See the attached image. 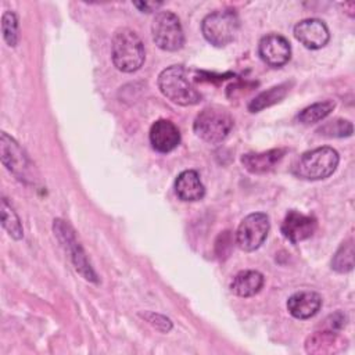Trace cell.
Returning a JSON list of instances; mask_svg holds the SVG:
<instances>
[{
    "instance_id": "1",
    "label": "cell",
    "mask_w": 355,
    "mask_h": 355,
    "mask_svg": "<svg viewBox=\"0 0 355 355\" xmlns=\"http://www.w3.org/2000/svg\"><path fill=\"white\" fill-rule=\"evenodd\" d=\"M157 83L161 93L175 104L194 105L202 98L193 85V78L183 65H171L161 71Z\"/></svg>"
},
{
    "instance_id": "2",
    "label": "cell",
    "mask_w": 355,
    "mask_h": 355,
    "mask_svg": "<svg viewBox=\"0 0 355 355\" xmlns=\"http://www.w3.org/2000/svg\"><path fill=\"white\" fill-rule=\"evenodd\" d=\"M111 58L116 69L122 72L137 71L146 58V50L137 33L129 28L118 29L111 42Z\"/></svg>"
},
{
    "instance_id": "3",
    "label": "cell",
    "mask_w": 355,
    "mask_h": 355,
    "mask_svg": "<svg viewBox=\"0 0 355 355\" xmlns=\"http://www.w3.org/2000/svg\"><path fill=\"white\" fill-rule=\"evenodd\" d=\"M340 162V155L333 147H318L304 153L294 164L295 176L305 180H322L333 175Z\"/></svg>"
},
{
    "instance_id": "4",
    "label": "cell",
    "mask_w": 355,
    "mask_h": 355,
    "mask_svg": "<svg viewBox=\"0 0 355 355\" xmlns=\"http://www.w3.org/2000/svg\"><path fill=\"white\" fill-rule=\"evenodd\" d=\"M233 128L230 112L220 105H209L198 112L194 119L193 130L204 141L218 144L223 141Z\"/></svg>"
},
{
    "instance_id": "5",
    "label": "cell",
    "mask_w": 355,
    "mask_h": 355,
    "mask_svg": "<svg viewBox=\"0 0 355 355\" xmlns=\"http://www.w3.org/2000/svg\"><path fill=\"white\" fill-rule=\"evenodd\" d=\"M240 19L234 10L223 8L208 14L201 24V32L208 43L225 47L232 43L239 32Z\"/></svg>"
},
{
    "instance_id": "6",
    "label": "cell",
    "mask_w": 355,
    "mask_h": 355,
    "mask_svg": "<svg viewBox=\"0 0 355 355\" xmlns=\"http://www.w3.org/2000/svg\"><path fill=\"white\" fill-rule=\"evenodd\" d=\"M53 230L54 234L57 236L58 241L64 245V248L68 251L69 258L76 269V272H79V275L92 283H98L97 275L94 272V269L92 268L86 252L83 251L80 243L76 240L75 232L71 227V225L62 219H54L53 223Z\"/></svg>"
},
{
    "instance_id": "7",
    "label": "cell",
    "mask_w": 355,
    "mask_h": 355,
    "mask_svg": "<svg viewBox=\"0 0 355 355\" xmlns=\"http://www.w3.org/2000/svg\"><path fill=\"white\" fill-rule=\"evenodd\" d=\"M154 43L165 51H178L184 44V33L179 18L171 11H159L151 24Z\"/></svg>"
},
{
    "instance_id": "8",
    "label": "cell",
    "mask_w": 355,
    "mask_h": 355,
    "mask_svg": "<svg viewBox=\"0 0 355 355\" xmlns=\"http://www.w3.org/2000/svg\"><path fill=\"white\" fill-rule=\"evenodd\" d=\"M269 229V216L263 212H252L240 222L236 230V243L243 251H255L266 240Z\"/></svg>"
},
{
    "instance_id": "9",
    "label": "cell",
    "mask_w": 355,
    "mask_h": 355,
    "mask_svg": "<svg viewBox=\"0 0 355 355\" xmlns=\"http://www.w3.org/2000/svg\"><path fill=\"white\" fill-rule=\"evenodd\" d=\"M0 150L3 165L19 180H26L31 173V162L21 146L6 132L0 135Z\"/></svg>"
},
{
    "instance_id": "10",
    "label": "cell",
    "mask_w": 355,
    "mask_h": 355,
    "mask_svg": "<svg viewBox=\"0 0 355 355\" xmlns=\"http://www.w3.org/2000/svg\"><path fill=\"white\" fill-rule=\"evenodd\" d=\"M258 54L266 65L280 68L288 62L291 57V46L284 36L279 33H269L259 40Z\"/></svg>"
},
{
    "instance_id": "11",
    "label": "cell",
    "mask_w": 355,
    "mask_h": 355,
    "mask_svg": "<svg viewBox=\"0 0 355 355\" xmlns=\"http://www.w3.org/2000/svg\"><path fill=\"white\" fill-rule=\"evenodd\" d=\"M293 32L295 39L309 50L324 47L330 39L329 28L318 18H306L297 22Z\"/></svg>"
},
{
    "instance_id": "12",
    "label": "cell",
    "mask_w": 355,
    "mask_h": 355,
    "mask_svg": "<svg viewBox=\"0 0 355 355\" xmlns=\"http://www.w3.org/2000/svg\"><path fill=\"white\" fill-rule=\"evenodd\" d=\"M318 227V220L313 215H305L300 211L291 209L282 222V233L291 243H300L309 239Z\"/></svg>"
},
{
    "instance_id": "13",
    "label": "cell",
    "mask_w": 355,
    "mask_h": 355,
    "mask_svg": "<svg viewBox=\"0 0 355 355\" xmlns=\"http://www.w3.org/2000/svg\"><path fill=\"white\" fill-rule=\"evenodd\" d=\"M151 147L162 154L171 153L180 143V132L178 126L169 119H158L151 125L150 129Z\"/></svg>"
},
{
    "instance_id": "14",
    "label": "cell",
    "mask_w": 355,
    "mask_h": 355,
    "mask_svg": "<svg viewBox=\"0 0 355 355\" xmlns=\"http://www.w3.org/2000/svg\"><path fill=\"white\" fill-rule=\"evenodd\" d=\"M284 154L286 148H272L262 153H247L243 154L241 164L248 172L261 175L273 171L283 159Z\"/></svg>"
},
{
    "instance_id": "15",
    "label": "cell",
    "mask_w": 355,
    "mask_h": 355,
    "mask_svg": "<svg viewBox=\"0 0 355 355\" xmlns=\"http://www.w3.org/2000/svg\"><path fill=\"white\" fill-rule=\"evenodd\" d=\"M322 306V297L315 291H298L287 300V311L295 319H309L315 316Z\"/></svg>"
},
{
    "instance_id": "16",
    "label": "cell",
    "mask_w": 355,
    "mask_h": 355,
    "mask_svg": "<svg viewBox=\"0 0 355 355\" xmlns=\"http://www.w3.org/2000/svg\"><path fill=\"white\" fill-rule=\"evenodd\" d=\"M347 340L336 330H322L309 336L305 341V351L308 354H336L345 348Z\"/></svg>"
},
{
    "instance_id": "17",
    "label": "cell",
    "mask_w": 355,
    "mask_h": 355,
    "mask_svg": "<svg viewBox=\"0 0 355 355\" xmlns=\"http://www.w3.org/2000/svg\"><path fill=\"white\" fill-rule=\"evenodd\" d=\"M175 193L179 200L186 202L200 201L205 196V187L197 171L187 169L175 179Z\"/></svg>"
},
{
    "instance_id": "18",
    "label": "cell",
    "mask_w": 355,
    "mask_h": 355,
    "mask_svg": "<svg viewBox=\"0 0 355 355\" xmlns=\"http://www.w3.org/2000/svg\"><path fill=\"white\" fill-rule=\"evenodd\" d=\"M263 275L258 270H241L239 272L232 283H230V290L233 294L247 298V297H252L257 293L261 291L262 286H263Z\"/></svg>"
},
{
    "instance_id": "19",
    "label": "cell",
    "mask_w": 355,
    "mask_h": 355,
    "mask_svg": "<svg viewBox=\"0 0 355 355\" xmlns=\"http://www.w3.org/2000/svg\"><path fill=\"white\" fill-rule=\"evenodd\" d=\"M293 85V82H284V83H280L277 86H273L262 93H259L258 96H255L250 103H248V111L250 112H259L279 101H282L286 94L288 93L290 90V86Z\"/></svg>"
},
{
    "instance_id": "20",
    "label": "cell",
    "mask_w": 355,
    "mask_h": 355,
    "mask_svg": "<svg viewBox=\"0 0 355 355\" xmlns=\"http://www.w3.org/2000/svg\"><path fill=\"white\" fill-rule=\"evenodd\" d=\"M1 226L8 233V236L12 237L14 240L22 239L24 229L21 225V220L17 212L14 211V208L11 207V204H8L7 198L4 197L1 198Z\"/></svg>"
},
{
    "instance_id": "21",
    "label": "cell",
    "mask_w": 355,
    "mask_h": 355,
    "mask_svg": "<svg viewBox=\"0 0 355 355\" xmlns=\"http://www.w3.org/2000/svg\"><path fill=\"white\" fill-rule=\"evenodd\" d=\"M334 107H336V103L331 100L315 103V104L304 108L298 114V121L304 125H311V123L319 122V121L324 119L327 115H330L331 111L334 110Z\"/></svg>"
},
{
    "instance_id": "22",
    "label": "cell",
    "mask_w": 355,
    "mask_h": 355,
    "mask_svg": "<svg viewBox=\"0 0 355 355\" xmlns=\"http://www.w3.org/2000/svg\"><path fill=\"white\" fill-rule=\"evenodd\" d=\"M331 268L338 273H347L354 268V241L345 240L340 244L331 259Z\"/></svg>"
},
{
    "instance_id": "23",
    "label": "cell",
    "mask_w": 355,
    "mask_h": 355,
    "mask_svg": "<svg viewBox=\"0 0 355 355\" xmlns=\"http://www.w3.org/2000/svg\"><path fill=\"white\" fill-rule=\"evenodd\" d=\"M316 132L324 137H348L352 135L354 128L349 121L338 118V119L326 122Z\"/></svg>"
},
{
    "instance_id": "24",
    "label": "cell",
    "mask_w": 355,
    "mask_h": 355,
    "mask_svg": "<svg viewBox=\"0 0 355 355\" xmlns=\"http://www.w3.org/2000/svg\"><path fill=\"white\" fill-rule=\"evenodd\" d=\"M1 33L3 39L10 47H15L18 43V19L12 11H4L1 17Z\"/></svg>"
},
{
    "instance_id": "25",
    "label": "cell",
    "mask_w": 355,
    "mask_h": 355,
    "mask_svg": "<svg viewBox=\"0 0 355 355\" xmlns=\"http://www.w3.org/2000/svg\"><path fill=\"white\" fill-rule=\"evenodd\" d=\"M144 318L147 319V322H148L150 324H153L154 327H157V329H158V330H161V331H169V330L172 329V323H171V320H169L168 318L162 316V315H158V313H153V312H150V313H146V315H144Z\"/></svg>"
},
{
    "instance_id": "26",
    "label": "cell",
    "mask_w": 355,
    "mask_h": 355,
    "mask_svg": "<svg viewBox=\"0 0 355 355\" xmlns=\"http://www.w3.org/2000/svg\"><path fill=\"white\" fill-rule=\"evenodd\" d=\"M135 6L141 11V12H153L157 11L162 6V3H155V1H136Z\"/></svg>"
}]
</instances>
